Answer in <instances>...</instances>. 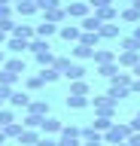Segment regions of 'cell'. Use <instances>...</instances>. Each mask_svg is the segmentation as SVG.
I'll list each match as a JSON object with an SVG mask.
<instances>
[{
  "instance_id": "cell-1",
  "label": "cell",
  "mask_w": 140,
  "mask_h": 146,
  "mask_svg": "<svg viewBox=\"0 0 140 146\" xmlns=\"http://www.w3.org/2000/svg\"><path fill=\"white\" fill-rule=\"evenodd\" d=\"M131 134H134V131H131V125H128V122H113V128L107 131V134H104V143H107V146L125 143Z\"/></svg>"
},
{
  "instance_id": "cell-2",
  "label": "cell",
  "mask_w": 140,
  "mask_h": 146,
  "mask_svg": "<svg viewBox=\"0 0 140 146\" xmlns=\"http://www.w3.org/2000/svg\"><path fill=\"white\" fill-rule=\"evenodd\" d=\"M92 107H94V116L113 119V116H116V110H119V104H116L113 98H107V94H98V98H92Z\"/></svg>"
},
{
  "instance_id": "cell-3",
  "label": "cell",
  "mask_w": 140,
  "mask_h": 146,
  "mask_svg": "<svg viewBox=\"0 0 140 146\" xmlns=\"http://www.w3.org/2000/svg\"><path fill=\"white\" fill-rule=\"evenodd\" d=\"M64 12H67V18H79L82 21L85 15H92V6H88V0H73V3L64 6Z\"/></svg>"
},
{
  "instance_id": "cell-4",
  "label": "cell",
  "mask_w": 140,
  "mask_h": 146,
  "mask_svg": "<svg viewBox=\"0 0 140 146\" xmlns=\"http://www.w3.org/2000/svg\"><path fill=\"white\" fill-rule=\"evenodd\" d=\"M25 116H37V119H46L49 116V100L46 98H34L25 110Z\"/></svg>"
},
{
  "instance_id": "cell-5",
  "label": "cell",
  "mask_w": 140,
  "mask_h": 146,
  "mask_svg": "<svg viewBox=\"0 0 140 146\" xmlns=\"http://www.w3.org/2000/svg\"><path fill=\"white\" fill-rule=\"evenodd\" d=\"M61 128H64V122L55 116H46L43 122H40V134L43 137H52V134H61Z\"/></svg>"
},
{
  "instance_id": "cell-6",
  "label": "cell",
  "mask_w": 140,
  "mask_h": 146,
  "mask_svg": "<svg viewBox=\"0 0 140 146\" xmlns=\"http://www.w3.org/2000/svg\"><path fill=\"white\" fill-rule=\"evenodd\" d=\"M58 36H61L64 43H79L82 27H79V25H61V27H58Z\"/></svg>"
},
{
  "instance_id": "cell-7",
  "label": "cell",
  "mask_w": 140,
  "mask_h": 146,
  "mask_svg": "<svg viewBox=\"0 0 140 146\" xmlns=\"http://www.w3.org/2000/svg\"><path fill=\"white\" fill-rule=\"evenodd\" d=\"M9 36H15V40H25V43H31V40L37 36V27H34V25H15Z\"/></svg>"
},
{
  "instance_id": "cell-8",
  "label": "cell",
  "mask_w": 140,
  "mask_h": 146,
  "mask_svg": "<svg viewBox=\"0 0 140 146\" xmlns=\"http://www.w3.org/2000/svg\"><path fill=\"white\" fill-rule=\"evenodd\" d=\"M15 15H21V18H28V15H34V12H40L37 9V0H15Z\"/></svg>"
},
{
  "instance_id": "cell-9",
  "label": "cell",
  "mask_w": 140,
  "mask_h": 146,
  "mask_svg": "<svg viewBox=\"0 0 140 146\" xmlns=\"http://www.w3.org/2000/svg\"><path fill=\"white\" fill-rule=\"evenodd\" d=\"M98 36H101V40H119V36H122V27H119V21H110V25H101Z\"/></svg>"
},
{
  "instance_id": "cell-10",
  "label": "cell",
  "mask_w": 140,
  "mask_h": 146,
  "mask_svg": "<svg viewBox=\"0 0 140 146\" xmlns=\"http://www.w3.org/2000/svg\"><path fill=\"white\" fill-rule=\"evenodd\" d=\"M116 64H119V70H122V67L131 70L134 64H140V52H119V55H116Z\"/></svg>"
},
{
  "instance_id": "cell-11",
  "label": "cell",
  "mask_w": 140,
  "mask_h": 146,
  "mask_svg": "<svg viewBox=\"0 0 140 146\" xmlns=\"http://www.w3.org/2000/svg\"><path fill=\"white\" fill-rule=\"evenodd\" d=\"M31 100H34V98H31L28 91H12L9 107H12V110H28V104H31Z\"/></svg>"
},
{
  "instance_id": "cell-12",
  "label": "cell",
  "mask_w": 140,
  "mask_h": 146,
  "mask_svg": "<svg viewBox=\"0 0 140 146\" xmlns=\"http://www.w3.org/2000/svg\"><path fill=\"white\" fill-rule=\"evenodd\" d=\"M40 140H43V134H40V131L25 128V131H21V137H19V146H37Z\"/></svg>"
},
{
  "instance_id": "cell-13",
  "label": "cell",
  "mask_w": 140,
  "mask_h": 146,
  "mask_svg": "<svg viewBox=\"0 0 140 146\" xmlns=\"http://www.w3.org/2000/svg\"><path fill=\"white\" fill-rule=\"evenodd\" d=\"M94 67H101V64H113L116 61V52H113V49H94Z\"/></svg>"
},
{
  "instance_id": "cell-14",
  "label": "cell",
  "mask_w": 140,
  "mask_h": 146,
  "mask_svg": "<svg viewBox=\"0 0 140 146\" xmlns=\"http://www.w3.org/2000/svg\"><path fill=\"white\" fill-rule=\"evenodd\" d=\"M70 55H73V61H88V58H92L94 55V49H88V46H82V43H73V49H70Z\"/></svg>"
},
{
  "instance_id": "cell-15",
  "label": "cell",
  "mask_w": 140,
  "mask_h": 146,
  "mask_svg": "<svg viewBox=\"0 0 140 146\" xmlns=\"http://www.w3.org/2000/svg\"><path fill=\"white\" fill-rule=\"evenodd\" d=\"M94 15H98L101 25H110V21H119V9H116V6H107V9H98Z\"/></svg>"
},
{
  "instance_id": "cell-16",
  "label": "cell",
  "mask_w": 140,
  "mask_h": 146,
  "mask_svg": "<svg viewBox=\"0 0 140 146\" xmlns=\"http://www.w3.org/2000/svg\"><path fill=\"white\" fill-rule=\"evenodd\" d=\"M43 21H49V25H58V27H61V21H67L64 6H61V9H49V12H43Z\"/></svg>"
},
{
  "instance_id": "cell-17",
  "label": "cell",
  "mask_w": 140,
  "mask_h": 146,
  "mask_svg": "<svg viewBox=\"0 0 140 146\" xmlns=\"http://www.w3.org/2000/svg\"><path fill=\"white\" fill-rule=\"evenodd\" d=\"M79 27H82V34H98V31H101V21H98V15H85L82 21H79Z\"/></svg>"
},
{
  "instance_id": "cell-18",
  "label": "cell",
  "mask_w": 140,
  "mask_h": 146,
  "mask_svg": "<svg viewBox=\"0 0 140 146\" xmlns=\"http://www.w3.org/2000/svg\"><path fill=\"white\" fill-rule=\"evenodd\" d=\"M85 73H88V70H85V64L73 61V64H70V70H67L64 76H67V79H70V82H79V79H85Z\"/></svg>"
},
{
  "instance_id": "cell-19",
  "label": "cell",
  "mask_w": 140,
  "mask_h": 146,
  "mask_svg": "<svg viewBox=\"0 0 140 146\" xmlns=\"http://www.w3.org/2000/svg\"><path fill=\"white\" fill-rule=\"evenodd\" d=\"M67 94H76V98H88V94H92V85H88L85 79L70 82V91H67Z\"/></svg>"
},
{
  "instance_id": "cell-20",
  "label": "cell",
  "mask_w": 140,
  "mask_h": 146,
  "mask_svg": "<svg viewBox=\"0 0 140 146\" xmlns=\"http://www.w3.org/2000/svg\"><path fill=\"white\" fill-rule=\"evenodd\" d=\"M3 49H6V52H12V55H25V52H28V43H25V40H15V36H9Z\"/></svg>"
},
{
  "instance_id": "cell-21",
  "label": "cell",
  "mask_w": 140,
  "mask_h": 146,
  "mask_svg": "<svg viewBox=\"0 0 140 146\" xmlns=\"http://www.w3.org/2000/svg\"><path fill=\"white\" fill-rule=\"evenodd\" d=\"M3 70H9L12 76H25V61H21V58H6Z\"/></svg>"
},
{
  "instance_id": "cell-22",
  "label": "cell",
  "mask_w": 140,
  "mask_h": 146,
  "mask_svg": "<svg viewBox=\"0 0 140 146\" xmlns=\"http://www.w3.org/2000/svg\"><path fill=\"white\" fill-rule=\"evenodd\" d=\"M40 79H43V85H52V82H58L61 79V73L55 70V67H40V73H37Z\"/></svg>"
},
{
  "instance_id": "cell-23",
  "label": "cell",
  "mask_w": 140,
  "mask_h": 146,
  "mask_svg": "<svg viewBox=\"0 0 140 146\" xmlns=\"http://www.w3.org/2000/svg\"><path fill=\"white\" fill-rule=\"evenodd\" d=\"M34 27H37V36H40V40H49V36L58 34V25H49V21H40V25H34Z\"/></svg>"
},
{
  "instance_id": "cell-24",
  "label": "cell",
  "mask_w": 140,
  "mask_h": 146,
  "mask_svg": "<svg viewBox=\"0 0 140 146\" xmlns=\"http://www.w3.org/2000/svg\"><path fill=\"white\" fill-rule=\"evenodd\" d=\"M21 131H25V122H12V125L3 128V137H6V140H19Z\"/></svg>"
},
{
  "instance_id": "cell-25",
  "label": "cell",
  "mask_w": 140,
  "mask_h": 146,
  "mask_svg": "<svg viewBox=\"0 0 140 146\" xmlns=\"http://www.w3.org/2000/svg\"><path fill=\"white\" fill-rule=\"evenodd\" d=\"M131 82H134V76L131 73H125V70H119L116 76L110 79V85H119V88H131Z\"/></svg>"
},
{
  "instance_id": "cell-26",
  "label": "cell",
  "mask_w": 140,
  "mask_h": 146,
  "mask_svg": "<svg viewBox=\"0 0 140 146\" xmlns=\"http://www.w3.org/2000/svg\"><path fill=\"white\" fill-rule=\"evenodd\" d=\"M34 58H37L40 67H52V64H55V52H52V49H43V52H37Z\"/></svg>"
},
{
  "instance_id": "cell-27",
  "label": "cell",
  "mask_w": 140,
  "mask_h": 146,
  "mask_svg": "<svg viewBox=\"0 0 140 146\" xmlns=\"http://www.w3.org/2000/svg\"><path fill=\"white\" fill-rule=\"evenodd\" d=\"M67 107H70V110H85V107H92V98H76V94H67Z\"/></svg>"
},
{
  "instance_id": "cell-28",
  "label": "cell",
  "mask_w": 140,
  "mask_h": 146,
  "mask_svg": "<svg viewBox=\"0 0 140 146\" xmlns=\"http://www.w3.org/2000/svg\"><path fill=\"white\" fill-rule=\"evenodd\" d=\"M92 128L98 131V134H107L113 128V119H107V116H94V122H92Z\"/></svg>"
},
{
  "instance_id": "cell-29",
  "label": "cell",
  "mask_w": 140,
  "mask_h": 146,
  "mask_svg": "<svg viewBox=\"0 0 140 146\" xmlns=\"http://www.w3.org/2000/svg\"><path fill=\"white\" fill-rule=\"evenodd\" d=\"M119 18H122V21H128V25H137V21H140V12H137V6H125L119 12Z\"/></svg>"
},
{
  "instance_id": "cell-30",
  "label": "cell",
  "mask_w": 140,
  "mask_h": 146,
  "mask_svg": "<svg viewBox=\"0 0 140 146\" xmlns=\"http://www.w3.org/2000/svg\"><path fill=\"white\" fill-rule=\"evenodd\" d=\"M107 98H113L116 104H119V100L131 98V88H119V85H110V88H107Z\"/></svg>"
},
{
  "instance_id": "cell-31",
  "label": "cell",
  "mask_w": 140,
  "mask_h": 146,
  "mask_svg": "<svg viewBox=\"0 0 140 146\" xmlns=\"http://www.w3.org/2000/svg\"><path fill=\"white\" fill-rule=\"evenodd\" d=\"M119 46L122 52H140V40H134V36H119Z\"/></svg>"
},
{
  "instance_id": "cell-32",
  "label": "cell",
  "mask_w": 140,
  "mask_h": 146,
  "mask_svg": "<svg viewBox=\"0 0 140 146\" xmlns=\"http://www.w3.org/2000/svg\"><path fill=\"white\" fill-rule=\"evenodd\" d=\"M116 73H119V64H116V61H113V64H101V67H98V76H104V79H113Z\"/></svg>"
},
{
  "instance_id": "cell-33",
  "label": "cell",
  "mask_w": 140,
  "mask_h": 146,
  "mask_svg": "<svg viewBox=\"0 0 140 146\" xmlns=\"http://www.w3.org/2000/svg\"><path fill=\"white\" fill-rule=\"evenodd\" d=\"M12 122H15V110H12V107H3V110H0V128L12 125Z\"/></svg>"
},
{
  "instance_id": "cell-34",
  "label": "cell",
  "mask_w": 140,
  "mask_h": 146,
  "mask_svg": "<svg viewBox=\"0 0 140 146\" xmlns=\"http://www.w3.org/2000/svg\"><path fill=\"white\" fill-rule=\"evenodd\" d=\"M43 49H52V46H49V40H40V36H34V40H31L28 43V52H43Z\"/></svg>"
},
{
  "instance_id": "cell-35",
  "label": "cell",
  "mask_w": 140,
  "mask_h": 146,
  "mask_svg": "<svg viewBox=\"0 0 140 146\" xmlns=\"http://www.w3.org/2000/svg\"><path fill=\"white\" fill-rule=\"evenodd\" d=\"M25 88L28 91H40L43 88V79H40L37 73H31V76H25Z\"/></svg>"
},
{
  "instance_id": "cell-36",
  "label": "cell",
  "mask_w": 140,
  "mask_h": 146,
  "mask_svg": "<svg viewBox=\"0 0 140 146\" xmlns=\"http://www.w3.org/2000/svg\"><path fill=\"white\" fill-rule=\"evenodd\" d=\"M58 146H82V140H79V137H73V134H64V131H61V134H58Z\"/></svg>"
},
{
  "instance_id": "cell-37",
  "label": "cell",
  "mask_w": 140,
  "mask_h": 146,
  "mask_svg": "<svg viewBox=\"0 0 140 146\" xmlns=\"http://www.w3.org/2000/svg\"><path fill=\"white\" fill-rule=\"evenodd\" d=\"M15 82H19V76H12L9 70H3V67H0V85H9V88H15Z\"/></svg>"
},
{
  "instance_id": "cell-38",
  "label": "cell",
  "mask_w": 140,
  "mask_h": 146,
  "mask_svg": "<svg viewBox=\"0 0 140 146\" xmlns=\"http://www.w3.org/2000/svg\"><path fill=\"white\" fill-rule=\"evenodd\" d=\"M40 12H49V9H61V0H37Z\"/></svg>"
},
{
  "instance_id": "cell-39",
  "label": "cell",
  "mask_w": 140,
  "mask_h": 146,
  "mask_svg": "<svg viewBox=\"0 0 140 146\" xmlns=\"http://www.w3.org/2000/svg\"><path fill=\"white\" fill-rule=\"evenodd\" d=\"M79 43H82V46H88V49H98L101 36H98V34H82V36H79Z\"/></svg>"
},
{
  "instance_id": "cell-40",
  "label": "cell",
  "mask_w": 140,
  "mask_h": 146,
  "mask_svg": "<svg viewBox=\"0 0 140 146\" xmlns=\"http://www.w3.org/2000/svg\"><path fill=\"white\" fill-rule=\"evenodd\" d=\"M70 64H73V61H70V58H58V55H55V64H52V67H55V70L61 73V76H64V73L70 70Z\"/></svg>"
},
{
  "instance_id": "cell-41",
  "label": "cell",
  "mask_w": 140,
  "mask_h": 146,
  "mask_svg": "<svg viewBox=\"0 0 140 146\" xmlns=\"http://www.w3.org/2000/svg\"><path fill=\"white\" fill-rule=\"evenodd\" d=\"M88 6L98 12V9H107V6H113V0H88Z\"/></svg>"
},
{
  "instance_id": "cell-42",
  "label": "cell",
  "mask_w": 140,
  "mask_h": 146,
  "mask_svg": "<svg viewBox=\"0 0 140 146\" xmlns=\"http://www.w3.org/2000/svg\"><path fill=\"white\" fill-rule=\"evenodd\" d=\"M12 27H15L12 18H0V31H3V34H12Z\"/></svg>"
},
{
  "instance_id": "cell-43",
  "label": "cell",
  "mask_w": 140,
  "mask_h": 146,
  "mask_svg": "<svg viewBox=\"0 0 140 146\" xmlns=\"http://www.w3.org/2000/svg\"><path fill=\"white\" fill-rule=\"evenodd\" d=\"M128 125H131V131H137V134H140V110H137V116H134V119H131V122H128Z\"/></svg>"
},
{
  "instance_id": "cell-44",
  "label": "cell",
  "mask_w": 140,
  "mask_h": 146,
  "mask_svg": "<svg viewBox=\"0 0 140 146\" xmlns=\"http://www.w3.org/2000/svg\"><path fill=\"white\" fill-rule=\"evenodd\" d=\"M12 12H15L12 6H0V18H12Z\"/></svg>"
},
{
  "instance_id": "cell-45",
  "label": "cell",
  "mask_w": 140,
  "mask_h": 146,
  "mask_svg": "<svg viewBox=\"0 0 140 146\" xmlns=\"http://www.w3.org/2000/svg\"><path fill=\"white\" fill-rule=\"evenodd\" d=\"M40 146H58V140H55V137H43V140H40Z\"/></svg>"
},
{
  "instance_id": "cell-46",
  "label": "cell",
  "mask_w": 140,
  "mask_h": 146,
  "mask_svg": "<svg viewBox=\"0 0 140 146\" xmlns=\"http://www.w3.org/2000/svg\"><path fill=\"white\" fill-rule=\"evenodd\" d=\"M128 146H140V134H137V131L128 137Z\"/></svg>"
},
{
  "instance_id": "cell-47",
  "label": "cell",
  "mask_w": 140,
  "mask_h": 146,
  "mask_svg": "<svg viewBox=\"0 0 140 146\" xmlns=\"http://www.w3.org/2000/svg\"><path fill=\"white\" fill-rule=\"evenodd\" d=\"M131 94H140V79H134V82H131Z\"/></svg>"
},
{
  "instance_id": "cell-48",
  "label": "cell",
  "mask_w": 140,
  "mask_h": 146,
  "mask_svg": "<svg viewBox=\"0 0 140 146\" xmlns=\"http://www.w3.org/2000/svg\"><path fill=\"white\" fill-rule=\"evenodd\" d=\"M82 146H107V143H104V140H85Z\"/></svg>"
},
{
  "instance_id": "cell-49",
  "label": "cell",
  "mask_w": 140,
  "mask_h": 146,
  "mask_svg": "<svg viewBox=\"0 0 140 146\" xmlns=\"http://www.w3.org/2000/svg\"><path fill=\"white\" fill-rule=\"evenodd\" d=\"M131 76H134V79H140V64H134V67H131Z\"/></svg>"
},
{
  "instance_id": "cell-50",
  "label": "cell",
  "mask_w": 140,
  "mask_h": 146,
  "mask_svg": "<svg viewBox=\"0 0 140 146\" xmlns=\"http://www.w3.org/2000/svg\"><path fill=\"white\" fill-rule=\"evenodd\" d=\"M6 40H9V34H3V31H0V49L6 46Z\"/></svg>"
},
{
  "instance_id": "cell-51",
  "label": "cell",
  "mask_w": 140,
  "mask_h": 146,
  "mask_svg": "<svg viewBox=\"0 0 140 146\" xmlns=\"http://www.w3.org/2000/svg\"><path fill=\"white\" fill-rule=\"evenodd\" d=\"M6 64V49H0V67Z\"/></svg>"
},
{
  "instance_id": "cell-52",
  "label": "cell",
  "mask_w": 140,
  "mask_h": 146,
  "mask_svg": "<svg viewBox=\"0 0 140 146\" xmlns=\"http://www.w3.org/2000/svg\"><path fill=\"white\" fill-rule=\"evenodd\" d=\"M131 36H134V40H140V25H134V34H131Z\"/></svg>"
},
{
  "instance_id": "cell-53",
  "label": "cell",
  "mask_w": 140,
  "mask_h": 146,
  "mask_svg": "<svg viewBox=\"0 0 140 146\" xmlns=\"http://www.w3.org/2000/svg\"><path fill=\"white\" fill-rule=\"evenodd\" d=\"M0 143H6V137H3V128H0Z\"/></svg>"
},
{
  "instance_id": "cell-54",
  "label": "cell",
  "mask_w": 140,
  "mask_h": 146,
  "mask_svg": "<svg viewBox=\"0 0 140 146\" xmlns=\"http://www.w3.org/2000/svg\"><path fill=\"white\" fill-rule=\"evenodd\" d=\"M9 3H12V0H0V6H9Z\"/></svg>"
},
{
  "instance_id": "cell-55",
  "label": "cell",
  "mask_w": 140,
  "mask_h": 146,
  "mask_svg": "<svg viewBox=\"0 0 140 146\" xmlns=\"http://www.w3.org/2000/svg\"><path fill=\"white\" fill-rule=\"evenodd\" d=\"M122 3H128V6H134V3H137V0H122Z\"/></svg>"
},
{
  "instance_id": "cell-56",
  "label": "cell",
  "mask_w": 140,
  "mask_h": 146,
  "mask_svg": "<svg viewBox=\"0 0 140 146\" xmlns=\"http://www.w3.org/2000/svg\"><path fill=\"white\" fill-rule=\"evenodd\" d=\"M3 107H6V100H3V98H0V110H3Z\"/></svg>"
},
{
  "instance_id": "cell-57",
  "label": "cell",
  "mask_w": 140,
  "mask_h": 146,
  "mask_svg": "<svg viewBox=\"0 0 140 146\" xmlns=\"http://www.w3.org/2000/svg\"><path fill=\"white\" fill-rule=\"evenodd\" d=\"M134 6H137V12H140V0H137V3H134Z\"/></svg>"
},
{
  "instance_id": "cell-58",
  "label": "cell",
  "mask_w": 140,
  "mask_h": 146,
  "mask_svg": "<svg viewBox=\"0 0 140 146\" xmlns=\"http://www.w3.org/2000/svg\"><path fill=\"white\" fill-rule=\"evenodd\" d=\"M116 146H128V140H125V143H116Z\"/></svg>"
},
{
  "instance_id": "cell-59",
  "label": "cell",
  "mask_w": 140,
  "mask_h": 146,
  "mask_svg": "<svg viewBox=\"0 0 140 146\" xmlns=\"http://www.w3.org/2000/svg\"><path fill=\"white\" fill-rule=\"evenodd\" d=\"M0 146H6V143H0Z\"/></svg>"
},
{
  "instance_id": "cell-60",
  "label": "cell",
  "mask_w": 140,
  "mask_h": 146,
  "mask_svg": "<svg viewBox=\"0 0 140 146\" xmlns=\"http://www.w3.org/2000/svg\"><path fill=\"white\" fill-rule=\"evenodd\" d=\"M37 146H40V143H37Z\"/></svg>"
}]
</instances>
